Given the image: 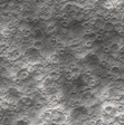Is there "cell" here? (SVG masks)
I'll use <instances>...</instances> for the list:
<instances>
[{"label": "cell", "mask_w": 124, "mask_h": 125, "mask_svg": "<svg viewBox=\"0 0 124 125\" xmlns=\"http://www.w3.org/2000/svg\"><path fill=\"white\" fill-rule=\"evenodd\" d=\"M78 9H79V7L76 6L75 2H70V1H68V2H66V3L63 5V12L67 13V15H73V13L76 12Z\"/></svg>", "instance_id": "6da1fadb"}, {"label": "cell", "mask_w": 124, "mask_h": 125, "mask_svg": "<svg viewBox=\"0 0 124 125\" xmlns=\"http://www.w3.org/2000/svg\"><path fill=\"white\" fill-rule=\"evenodd\" d=\"M62 72H63V70L60 69V68L55 67V68H53V69H50V70H48V72H47V73H46V77L49 78V79H53V81H57V79L62 76Z\"/></svg>", "instance_id": "7a4b0ae2"}, {"label": "cell", "mask_w": 124, "mask_h": 125, "mask_svg": "<svg viewBox=\"0 0 124 125\" xmlns=\"http://www.w3.org/2000/svg\"><path fill=\"white\" fill-rule=\"evenodd\" d=\"M79 98L82 99V102L84 103V105H85L87 102L95 98V95H94V92L92 91V89H88V91H84L83 93L79 94Z\"/></svg>", "instance_id": "3957f363"}, {"label": "cell", "mask_w": 124, "mask_h": 125, "mask_svg": "<svg viewBox=\"0 0 124 125\" xmlns=\"http://www.w3.org/2000/svg\"><path fill=\"white\" fill-rule=\"evenodd\" d=\"M52 114H53V108H45L43 112L39 114L38 118L41 122H49L52 118Z\"/></svg>", "instance_id": "277c9868"}, {"label": "cell", "mask_w": 124, "mask_h": 125, "mask_svg": "<svg viewBox=\"0 0 124 125\" xmlns=\"http://www.w3.org/2000/svg\"><path fill=\"white\" fill-rule=\"evenodd\" d=\"M102 112L106 113V114H111V115H113V116H117L116 108H115L112 104H110L109 102H105V103H104L103 108H102Z\"/></svg>", "instance_id": "5b68a950"}, {"label": "cell", "mask_w": 124, "mask_h": 125, "mask_svg": "<svg viewBox=\"0 0 124 125\" xmlns=\"http://www.w3.org/2000/svg\"><path fill=\"white\" fill-rule=\"evenodd\" d=\"M47 60H48L50 64H53V65H59L60 64V62H62V58H60V56H59V54L57 52H52V54L49 55L48 57H47Z\"/></svg>", "instance_id": "8992f818"}, {"label": "cell", "mask_w": 124, "mask_h": 125, "mask_svg": "<svg viewBox=\"0 0 124 125\" xmlns=\"http://www.w3.org/2000/svg\"><path fill=\"white\" fill-rule=\"evenodd\" d=\"M67 105L70 109L72 108H77L84 105V103L82 102L80 98H73V99H67Z\"/></svg>", "instance_id": "52a82bcc"}, {"label": "cell", "mask_w": 124, "mask_h": 125, "mask_svg": "<svg viewBox=\"0 0 124 125\" xmlns=\"http://www.w3.org/2000/svg\"><path fill=\"white\" fill-rule=\"evenodd\" d=\"M96 32L93 30L87 31V32H83V40H88V42H96Z\"/></svg>", "instance_id": "ba28073f"}, {"label": "cell", "mask_w": 124, "mask_h": 125, "mask_svg": "<svg viewBox=\"0 0 124 125\" xmlns=\"http://www.w3.org/2000/svg\"><path fill=\"white\" fill-rule=\"evenodd\" d=\"M31 36H33V38L34 39H40V40H43L46 35H45V32H44L43 29L36 28V29H34V30L31 31Z\"/></svg>", "instance_id": "9c48e42d"}, {"label": "cell", "mask_w": 124, "mask_h": 125, "mask_svg": "<svg viewBox=\"0 0 124 125\" xmlns=\"http://www.w3.org/2000/svg\"><path fill=\"white\" fill-rule=\"evenodd\" d=\"M107 70H109L110 74H112V75H114V76H117L119 78H120V75H121V73H122V69L119 65H112Z\"/></svg>", "instance_id": "30bf717a"}, {"label": "cell", "mask_w": 124, "mask_h": 125, "mask_svg": "<svg viewBox=\"0 0 124 125\" xmlns=\"http://www.w3.org/2000/svg\"><path fill=\"white\" fill-rule=\"evenodd\" d=\"M59 37L58 36H55V35H52V36H49L48 38H47V46L52 47V48H54L55 45L57 44V42L59 40Z\"/></svg>", "instance_id": "8fae6325"}, {"label": "cell", "mask_w": 124, "mask_h": 125, "mask_svg": "<svg viewBox=\"0 0 124 125\" xmlns=\"http://www.w3.org/2000/svg\"><path fill=\"white\" fill-rule=\"evenodd\" d=\"M31 46L38 50H41L45 47V42L43 40H40V39H34V42H31Z\"/></svg>", "instance_id": "7c38bea8"}, {"label": "cell", "mask_w": 124, "mask_h": 125, "mask_svg": "<svg viewBox=\"0 0 124 125\" xmlns=\"http://www.w3.org/2000/svg\"><path fill=\"white\" fill-rule=\"evenodd\" d=\"M121 46H122V44L120 42H112L111 46H110V49L113 52H117L120 50V48H121Z\"/></svg>", "instance_id": "4fadbf2b"}, {"label": "cell", "mask_w": 124, "mask_h": 125, "mask_svg": "<svg viewBox=\"0 0 124 125\" xmlns=\"http://www.w3.org/2000/svg\"><path fill=\"white\" fill-rule=\"evenodd\" d=\"M113 28H114V25H112L110 21H107V22H104L103 30L105 31V32H112V31H113Z\"/></svg>", "instance_id": "5bb4252c"}, {"label": "cell", "mask_w": 124, "mask_h": 125, "mask_svg": "<svg viewBox=\"0 0 124 125\" xmlns=\"http://www.w3.org/2000/svg\"><path fill=\"white\" fill-rule=\"evenodd\" d=\"M120 22H121L122 25H123V26H124V16H122V18H121V21H120Z\"/></svg>", "instance_id": "9a60e30c"}]
</instances>
